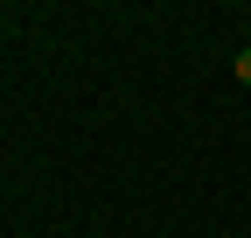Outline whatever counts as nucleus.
Segmentation results:
<instances>
[{
  "mask_svg": "<svg viewBox=\"0 0 251 238\" xmlns=\"http://www.w3.org/2000/svg\"><path fill=\"white\" fill-rule=\"evenodd\" d=\"M230 70H237V84H251V42L237 49V63H230Z\"/></svg>",
  "mask_w": 251,
  "mask_h": 238,
  "instance_id": "obj_1",
  "label": "nucleus"
}]
</instances>
